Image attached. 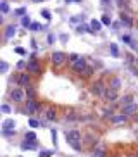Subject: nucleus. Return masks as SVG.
I'll return each mask as SVG.
<instances>
[{"mask_svg":"<svg viewBox=\"0 0 138 157\" xmlns=\"http://www.w3.org/2000/svg\"><path fill=\"white\" fill-rule=\"evenodd\" d=\"M66 140L74 150H81V133L79 131H76V130L67 131L66 133Z\"/></svg>","mask_w":138,"mask_h":157,"instance_id":"nucleus-1","label":"nucleus"},{"mask_svg":"<svg viewBox=\"0 0 138 157\" xmlns=\"http://www.w3.org/2000/svg\"><path fill=\"white\" fill-rule=\"evenodd\" d=\"M66 54H64V52H59V50H57V52H54V54H52V62H54L55 66H62V64H64V62H66Z\"/></svg>","mask_w":138,"mask_h":157,"instance_id":"nucleus-2","label":"nucleus"},{"mask_svg":"<svg viewBox=\"0 0 138 157\" xmlns=\"http://www.w3.org/2000/svg\"><path fill=\"white\" fill-rule=\"evenodd\" d=\"M86 62H85V59L83 57H79L78 60H76V62H72V71H76V72H79V74H81V72L85 71V69H86Z\"/></svg>","mask_w":138,"mask_h":157,"instance_id":"nucleus-3","label":"nucleus"},{"mask_svg":"<svg viewBox=\"0 0 138 157\" xmlns=\"http://www.w3.org/2000/svg\"><path fill=\"white\" fill-rule=\"evenodd\" d=\"M123 114L124 116H131V114H135L136 112V109H138V105L135 102H131V104H126V105H123Z\"/></svg>","mask_w":138,"mask_h":157,"instance_id":"nucleus-4","label":"nucleus"},{"mask_svg":"<svg viewBox=\"0 0 138 157\" xmlns=\"http://www.w3.org/2000/svg\"><path fill=\"white\" fill-rule=\"evenodd\" d=\"M104 91H105V86H104L102 81H97V83L91 85V93L93 95H104Z\"/></svg>","mask_w":138,"mask_h":157,"instance_id":"nucleus-5","label":"nucleus"},{"mask_svg":"<svg viewBox=\"0 0 138 157\" xmlns=\"http://www.w3.org/2000/svg\"><path fill=\"white\" fill-rule=\"evenodd\" d=\"M38 102H36L35 98H28V104H26V111H28V114H35L36 111H38Z\"/></svg>","mask_w":138,"mask_h":157,"instance_id":"nucleus-6","label":"nucleus"},{"mask_svg":"<svg viewBox=\"0 0 138 157\" xmlns=\"http://www.w3.org/2000/svg\"><path fill=\"white\" fill-rule=\"evenodd\" d=\"M104 98L105 100H109V102H114L116 98H117V91L112 90V88H105V91H104Z\"/></svg>","mask_w":138,"mask_h":157,"instance_id":"nucleus-7","label":"nucleus"},{"mask_svg":"<svg viewBox=\"0 0 138 157\" xmlns=\"http://www.w3.org/2000/svg\"><path fill=\"white\" fill-rule=\"evenodd\" d=\"M11 98L14 100V102H21L24 98V91L21 90V88H14V90L11 91Z\"/></svg>","mask_w":138,"mask_h":157,"instance_id":"nucleus-8","label":"nucleus"},{"mask_svg":"<svg viewBox=\"0 0 138 157\" xmlns=\"http://www.w3.org/2000/svg\"><path fill=\"white\" fill-rule=\"evenodd\" d=\"M126 121H128V116H124V114L111 116V123H112V124H123V123H126Z\"/></svg>","mask_w":138,"mask_h":157,"instance_id":"nucleus-9","label":"nucleus"},{"mask_svg":"<svg viewBox=\"0 0 138 157\" xmlns=\"http://www.w3.org/2000/svg\"><path fill=\"white\" fill-rule=\"evenodd\" d=\"M26 66H28V69H30L31 72H35V74L40 72V64H38V60H36V59H31Z\"/></svg>","mask_w":138,"mask_h":157,"instance_id":"nucleus-10","label":"nucleus"},{"mask_svg":"<svg viewBox=\"0 0 138 157\" xmlns=\"http://www.w3.org/2000/svg\"><path fill=\"white\" fill-rule=\"evenodd\" d=\"M18 83L21 85V86H28V85H30V74H26V72H23V74H19Z\"/></svg>","mask_w":138,"mask_h":157,"instance_id":"nucleus-11","label":"nucleus"},{"mask_svg":"<svg viewBox=\"0 0 138 157\" xmlns=\"http://www.w3.org/2000/svg\"><path fill=\"white\" fill-rule=\"evenodd\" d=\"M90 30H91V33L100 31V30H102V23H100V21H97V19H91V21H90Z\"/></svg>","mask_w":138,"mask_h":157,"instance_id":"nucleus-12","label":"nucleus"},{"mask_svg":"<svg viewBox=\"0 0 138 157\" xmlns=\"http://www.w3.org/2000/svg\"><path fill=\"white\" fill-rule=\"evenodd\" d=\"M16 35V26L12 24V26H7V30H5V35H4V38L5 40H11L12 36Z\"/></svg>","mask_w":138,"mask_h":157,"instance_id":"nucleus-13","label":"nucleus"},{"mask_svg":"<svg viewBox=\"0 0 138 157\" xmlns=\"http://www.w3.org/2000/svg\"><path fill=\"white\" fill-rule=\"evenodd\" d=\"M45 116H47V121H55V117H57V112H55L54 107H48L47 112H45Z\"/></svg>","mask_w":138,"mask_h":157,"instance_id":"nucleus-14","label":"nucleus"},{"mask_svg":"<svg viewBox=\"0 0 138 157\" xmlns=\"http://www.w3.org/2000/svg\"><path fill=\"white\" fill-rule=\"evenodd\" d=\"M35 147H36V142H26V140H24L23 143H21V149H23V150H33Z\"/></svg>","mask_w":138,"mask_h":157,"instance_id":"nucleus-15","label":"nucleus"},{"mask_svg":"<svg viewBox=\"0 0 138 157\" xmlns=\"http://www.w3.org/2000/svg\"><path fill=\"white\" fill-rule=\"evenodd\" d=\"M119 86H121V79L119 78H112L111 79V83H109V88H112V90H119Z\"/></svg>","mask_w":138,"mask_h":157,"instance_id":"nucleus-16","label":"nucleus"},{"mask_svg":"<svg viewBox=\"0 0 138 157\" xmlns=\"http://www.w3.org/2000/svg\"><path fill=\"white\" fill-rule=\"evenodd\" d=\"M121 23L124 24V26H133V19L128 14H121Z\"/></svg>","mask_w":138,"mask_h":157,"instance_id":"nucleus-17","label":"nucleus"},{"mask_svg":"<svg viewBox=\"0 0 138 157\" xmlns=\"http://www.w3.org/2000/svg\"><path fill=\"white\" fill-rule=\"evenodd\" d=\"M24 93H26V97H28V98H35L36 90L33 88V86H30V85H28V86H26V91H24Z\"/></svg>","mask_w":138,"mask_h":157,"instance_id":"nucleus-18","label":"nucleus"},{"mask_svg":"<svg viewBox=\"0 0 138 157\" xmlns=\"http://www.w3.org/2000/svg\"><path fill=\"white\" fill-rule=\"evenodd\" d=\"M14 126H16V123H14L12 119H5L4 121V124H2L4 130H14Z\"/></svg>","mask_w":138,"mask_h":157,"instance_id":"nucleus-19","label":"nucleus"},{"mask_svg":"<svg viewBox=\"0 0 138 157\" xmlns=\"http://www.w3.org/2000/svg\"><path fill=\"white\" fill-rule=\"evenodd\" d=\"M91 157H105V150H104L102 147H98V149H95V150H93Z\"/></svg>","mask_w":138,"mask_h":157,"instance_id":"nucleus-20","label":"nucleus"},{"mask_svg":"<svg viewBox=\"0 0 138 157\" xmlns=\"http://www.w3.org/2000/svg\"><path fill=\"white\" fill-rule=\"evenodd\" d=\"M78 119H81L78 114H74V112H67L66 114V121H71V123H74V121H78Z\"/></svg>","mask_w":138,"mask_h":157,"instance_id":"nucleus-21","label":"nucleus"},{"mask_svg":"<svg viewBox=\"0 0 138 157\" xmlns=\"http://www.w3.org/2000/svg\"><path fill=\"white\" fill-rule=\"evenodd\" d=\"M26 142H36V133L35 131H28V133H26Z\"/></svg>","mask_w":138,"mask_h":157,"instance_id":"nucleus-22","label":"nucleus"},{"mask_svg":"<svg viewBox=\"0 0 138 157\" xmlns=\"http://www.w3.org/2000/svg\"><path fill=\"white\" fill-rule=\"evenodd\" d=\"M0 12H2V14H7V12H9V4H7V2H0Z\"/></svg>","mask_w":138,"mask_h":157,"instance_id":"nucleus-23","label":"nucleus"},{"mask_svg":"<svg viewBox=\"0 0 138 157\" xmlns=\"http://www.w3.org/2000/svg\"><path fill=\"white\" fill-rule=\"evenodd\" d=\"M21 23H23L24 28H30V26H31V19H30V16H23V21H21Z\"/></svg>","mask_w":138,"mask_h":157,"instance_id":"nucleus-24","label":"nucleus"},{"mask_svg":"<svg viewBox=\"0 0 138 157\" xmlns=\"http://www.w3.org/2000/svg\"><path fill=\"white\" fill-rule=\"evenodd\" d=\"M111 52H112L114 57H119V50H117V45H116V43H111Z\"/></svg>","mask_w":138,"mask_h":157,"instance_id":"nucleus-25","label":"nucleus"},{"mask_svg":"<svg viewBox=\"0 0 138 157\" xmlns=\"http://www.w3.org/2000/svg\"><path fill=\"white\" fill-rule=\"evenodd\" d=\"M133 102V97L131 95H126V97H123V98H121V104H123V105H126V104H131Z\"/></svg>","mask_w":138,"mask_h":157,"instance_id":"nucleus-26","label":"nucleus"},{"mask_svg":"<svg viewBox=\"0 0 138 157\" xmlns=\"http://www.w3.org/2000/svg\"><path fill=\"white\" fill-rule=\"evenodd\" d=\"M30 30H31V31H40V30H42V26H40L38 23H31Z\"/></svg>","mask_w":138,"mask_h":157,"instance_id":"nucleus-27","label":"nucleus"},{"mask_svg":"<svg viewBox=\"0 0 138 157\" xmlns=\"http://www.w3.org/2000/svg\"><path fill=\"white\" fill-rule=\"evenodd\" d=\"M42 16L47 19V21H50V19H52V14H50V11H47V9H45V11H42Z\"/></svg>","mask_w":138,"mask_h":157,"instance_id":"nucleus-28","label":"nucleus"},{"mask_svg":"<svg viewBox=\"0 0 138 157\" xmlns=\"http://www.w3.org/2000/svg\"><path fill=\"white\" fill-rule=\"evenodd\" d=\"M30 126H31V128H38V126H40V123H38V119H35V117H31V119H30Z\"/></svg>","mask_w":138,"mask_h":157,"instance_id":"nucleus-29","label":"nucleus"},{"mask_svg":"<svg viewBox=\"0 0 138 157\" xmlns=\"http://www.w3.org/2000/svg\"><path fill=\"white\" fill-rule=\"evenodd\" d=\"M102 24H105V26H111V18L109 16H102V21H100Z\"/></svg>","mask_w":138,"mask_h":157,"instance_id":"nucleus-30","label":"nucleus"},{"mask_svg":"<svg viewBox=\"0 0 138 157\" xmlns=\"http://www.w3.org/2000/svg\"><path fill=\"white\" fill-rule=\"evenodd\" d=\"M0 111H2V112H4V114H9V112H11V107H9V105H2V107H0Z\"/></svg>","mask_w":138,"mask_h":157,"instance_id":"nucleus-31","label":"nucleus"},{"mask_svg":"<svg viewBox=\"0 0 138 157\" xmlns=\"http://www.w3.org/2000/svg\"><path fill=\"white\" fill-rule=\"evenodd\" d=\"M2 135L4 136H11V135H14V130H2Z\"/></svg>","mask_w":138,"mask_h":157,"instance_id":"nucleus-32","label":"nucleus"},{"mask_svg":"<svg viewBox=\"0 0 138 157\" xmlns=\"http://www.w3.org/2000/svg\"><path fill=\"white\" fill-rule=\"evenodd\" d=\"M14 52H16V54H19V55H24V54H26V50H24L23 47H16V50H14Z\"/></svg>","mask_w":138,"mask_h":157,"instance_id":"nucleus-33","label":"nucleus"},{"mask_svg":"<svg viewBox=\"0 0 138 157\" xmlns=\"http://www.w3.org/2000/svg\"><path fill=\"white\" fill-rule=\"evenodd\" d=\"M78 59H79L78 54H71V55H69V60H71V64H72V62H76Z\"/></svg>","mask_w":138,"mask_h":157,"instance_id":"nucleus-34","label":"nucleus"},{"mask_svg":"<svg viewBox=\"0 0 138 157\" xmlns=\"http://www.w3.org/2000/svg\"><path fill=\"white\" fill-rule=\"evenodd\" d=\"M7 69H9V66H7L5 62H0V72H5Z\"/></svg>","mask_w":138,"mask_h":157,"instance_id":"nucleus-35","label":"nucleus"},{"mask_svg":"<svg viewBox=\"0 0 138 157\" xmlns=\"http://www.w3.org/2000/svg\"><path fill=\"white\" fill-rule=\"evenodd\" d=\"M16 14H18V16H24V14H26V9H24V7H19L18 11H16Z\"/></svg>","mask_w":138,"mask_h":157,"instance_id":"nucleus-36","label":"nucleus"},{"mask_svg":"<svg viewBox=\"0 0 138 157\" xmlns=\"http://www.w3.org/2000/svg\"><path fill=\"white\" fill-rule=\"evenodd\" d=\"M83 31H91L88 26H78V33H83Z\"/></svg>","mask_w":138,"mask_h":157,"instance_id":"nucleus-37","label":"nucleus"},{"mask_svg":"<svg viewBox=\"0 0 138 157\" xmlns=\"http://www.w3.org/2000/svg\"><path fill=\"white\" fill-rule=\"evenodd\" d=\"M52 142H54V145L57 147V131H55V130L52 131Z\"/></svg>","mask_w":138,"mask_h":157,"instance_id":"nucleus-38","label":"nucleus"},{"mask_svg":"<svg viewBox=\"0 0 138 157\" xmlns=\"http://www.w3.org/2000/svg\"><path fill=\"white\" fill-rule=\"evenodd\" d=\"M23 67H26V62H24V60H19V62H18V69H23Z\"/></svg>","mask_w":138,"mask_h":157,"instance_id":"nucleus-39","label":"nucleus"},{"mask_svg":"<svg viewBox=\"0 0 138 157\" xmlns=\"http://www.w3.org/2000/svg\"><path fill=\"white\" fill-rule=\"evenodd\" d=\"M123 42H126V43H131V36L124 35V36H123Z\"/></svg>","mask_w":138,"mask_h":157,"instance_id":"nucleus-40","label":"nucleus"},{"mask_svg":"<svg viewBox=\"0 0 138 157\" xmlns=\"http://www.w3.org/2000/svg\"><path fill=\"white\" fill-rule=\"evenodd\" d=\"M33 4H40V2H43V0H31Z\"/></svg>","mask_w":138,"mask_h":157,"instance_id":"nucleus-41","label":"nucleus"},{"mask_svg":"<svg viewBox=\"0 0 138 157\" xmlns=\"http://www.w3.org/2000/svg\"><path fill=\"white\" fill-rule=\"evenodd\" d=\"M67 4H69V2H81V0H66Z\"/></svg>","mask_w":138,"mask_h":157,"instance_id":"nucleus-42","label":"nucleus"},{"mask_svg":"<svg viewBox=\"0 0 138 157\" xmlns=\"http://www.w3.org/2000/svg\"><path fill=\"white\" fill-rule=\"evenodd\" d=\"M4 23V16H2V14H0V24Z\"/></svg>","mask_w":138,"mask_h":157,"instance_id":"nucleus-43","label":"nucleus"},{"mask_svg":"<svg viewBox=\"0 0 138 157\" xmlns=\"http://www.w3.org/2000/svg\"><path fill=\"white\" fill-rule=\"evenodd\" d=\"M136 64H138V57H136Z\"/></svg>","mask_w":138,"mask_h":157,"instance_id":"nucleus-44","label":"nucleus"},{"mask_svg":"<svg viewBox=\"0 0 138 157\" xmlns=\"http://www.w3.org/2000/svg\"><path fill=\"white\" fill-rule=\"evenodd\" d=\"M136 123H138V117H136Z\"/></svg>","mask_w":138,"mask_h":157,"instance_id":"nucleus-45","label":"nucleus"},{"mask_svg":"<svg viewBox=\"0 0 138 157\" xmlns=\"http://www.w3.org/2000/svg\"><path fill=\"white\" fill-rule=\"evenodd\" d=\"M104 2H107V0H104Z\"/></svg>","mask_w":138,"mask_h":157,"instance_id":"nucleus-46","label":"nucleus"},{"mask_svg":"<svg viewBox=\"0 0 138 157\" xmlns=\"http://www.w3.org/2000/svg\"><path fill=\"white\" fill-rule=\"evenodd\" d=\"M19 157H21V155H19Z\"/></svg>","mask_w":138,"mask_h":157,"instance_id":"nucleus-47","label":"nucleus"}]
</instances>
